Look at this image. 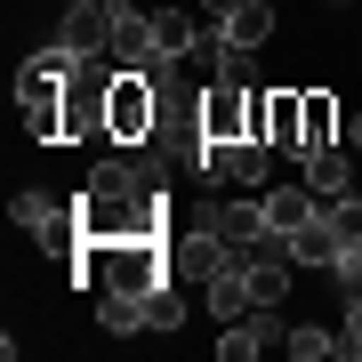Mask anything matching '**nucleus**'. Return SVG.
Wrapping results in <instances>:
<instances>
[{"instance_id": "f257e3e1", "label": "nucleus", "mask_w": 362, "mask_h": 362, "mask_svg": "<svg viewBox=\"0 0 362 362\" xmlns=\"http://www.w3.org/2000/svg\"><path fill=\"white\" fill-rule=\"evenodd\" d=\"M73 73H81V49H73V40H49V49H33L25 65H16V105H57Z\"/></svg>"}, {"instance_id": "f03ea898", "label": "nucleus", "mask_w": 362, "mask_h": 362, "mask_svg": "<svg viewBox=\"0 0 362 362\" xmlns=\"http://www.w3.org/2000/svg\"><path fill=\"white\" fill-rule=\"evenodd\" d=\"M129 8H137V0H73L65 25H57V40H73L81 57H97V49H113V25H121Z\"/></svg>"}, {"instance_id": "7ed1b4c3", "label": "nucleus", "mask_w": 362, "mask_h": 362, "mask_svg": "<svg viewBox=\"0 0 362 362\" xmlns=\"http://www.w3.org/2000/svg\"><path fill=\"white\" fill-rule=\"evenodd\" d=\"M202 177H218V185H266V137L202 145Z\"/></svg>"}, {"instance_id": "20e7f679", "label": "nucleus", "mask_w": 362, "mask_h": 362, "mask_svg": "<svg viewBox=\"0 0 362 362\" xmlns=\"http://www.w3.org/2000/svg\"><path fill=\"white\" fill-rule=\"evenodd\" d=\"M218 266H233V242H218V226H194L169 242V274H185V282H209Z\"/></svg>"}, {"instance_id": "39448f33", "label": "nucleus", "mask_w": 362, "mask_h": 362, "mask_svg": "<svg viewBox=\"0 0 362 362\" xmlns=\"http://www.w3.org/2000/svg\"><path fill=\"white\" fill-rule=\"evenodd\" d=\"M81 194H89L97 209H121V202H137V194H161V185L145 177L137 161H97V169H89V185H81Z\"/></svg>"}, {"instance_id": "423d86ee", "label": "nucleus", "mask_w": 362, "mask_h": 362, "mask_svg": "<svg viewBox=\"0 0 362 362\" xmlns=\"http://www.w3.org/2000/svg\"><path fill=\"white\" fill-rule=\"evenodd\" d=\"M266 145L274 153H306V97L298 89H266Z\"/></svg>"}, {"instance_id": "0eeeda50", "label": "nucleus", "mask_w": 362, "mask_h": 362, "mask_svg": "<svg viewBox=\"0 0 362 362\" xmlns=\"http://www.w3.org/2000/svg\"><path fill=\"white\" fill-rule=\"evenodd\" d=\"M153 40H161L169 65H185V57H202L209 25H202V16H185V8H153Z\"/></svg>"}, {"instance_id": "6e6552de", "label": "nucleus", "mask_w": 362, "mask_h": 362, "mask_svg": "<svg viewBox=\"0 0 362 362\" xmlns=\"http://www.w3.org/2000/svg\"><path fill=\"white\" fill-rule=\"evenodd\" d=\"M218 40H226V49H266V40H274V8H266V0L226 8V16H218Z\"/></svg>"}, {"instance_id": "1a4fd4ad", "label": "nucleus", "mask_w": 362, "mask_h": 362, "mask_svg": "<svg viewBox=\"0 0 362 362\" xmlns=\"http://www.w3.org/2000/svg\"><path fill=\"white\" fill-rule=\"evenodd\" d=\"M338 250H346V242H338L330 209H314V218H306V226L290 233V258H298V266H322V274H330V258H338Z\"/></svg>"}, {"instance_id": "9d476101", "label": "nucleus", "mask_w": 362, "mask_h": 362, "mask_svg": "<svg viewBox=\"0 0 362 362\" xmlns=\"http://www.w3.org/2000/svg\"><path fill=\"white\" fill-rule=\"evenodd\" d=\"M306 185H314V194H346V185H354V153H338V137L330 145H314V153H306Z\"/></svg>"}, {"instance_id": "9b49d317", "label": "nucleus", "mask_w": 362, "mask_h": 362, "mask_svg": "<svg viewBox=\"0 0 362 362\" xmlns=\"http://www.w3.org/2000/svg\"><path fill=\"white\" fill-rule=\"evenodd\" d=\"M314 209H322V194H314V185H274V194H266V226H274V233H298Z\"/></svg>"}, {"instance_id": "f8f14e48", "label": "nucleus", "mask_w": 362, "mask_h": 362, "mask_svg": "<svg viewBox=\"0 0 362 362\" xmlns=\"http://www.w3.org/2000/svg\"><path fill=\"white\" fill-rule=\"evenodd\" d=\"M209 226H218V242L250 250V242L266 233V202H226V209H209Z\"/></svg>"}, {"instance_id": "ddd939ff", "label": "nucleus", "mask_w": 362, "mask_h": 362, "mask_svg": "<svg viewBox=\"0 0 362 362\" xmlns=\"http://www.w3.org/2000/svg\"><path fill=\"white\" fill-rule=\"evenodd\" d=\"M97 322L113 330V338L145 330V298H137V290H97Z\"/></svg>"}, {"instance_id": "4468645a", "label": "nucleus", "mask_w": 362, "mask_h": 362, "mask_svg": "<svg viewBox=\"0 0 362 362\" xmlns=\"http://www.w3.org/2000/svg\"><path fill=\"white\" fill-rule=\"evenodd\" d=\"M266 338H274V322H266V314H242V322H226L218 354H226V362H250V354H266Z\"/></svg>"}, {"instance_id": "2eb2a0df", "label": "nucleus", "mask_w": 362, "mask_h": 362, "mask_svg": "<svg viewBox=\"0 0 362 362\" xmlns=\"http://www.w3.org/2000/svg\"><path fill=\"white\" fill-rule=\"evenodd\" d=\"M177 322H185V298H177V274H169V282L145 290V330H177Z\"/></svg>"}, {"instance_id": "dca6fc26", "label": "nucleus", "mask_w": 362, "mask_h": 362, "mask_svg": "<svg viewBox=\"0 0 362 362\" xmlns=\"http://www.w3.org/2000/svg\"><path fill=\"white\" fill-rule=\"evenodd\" d=\"M298 97H306V153H314V145L338 137V105H330L322 89H298ZM306 153H298V161H306Z\"/></svg>"}, {"instance_id": "f3484780", "label": "nucleus", "mask_w": 362, "mask_h": 362, "mask_svg": "<svg viewBox=\"0 0 362 362\" xmlns=\"http://www.w3.org/2000/svg\"><path fill=\"white\" fill-rule=\"evenodd\" d=\"M322 209H330V226H338V242H362V194H354V185H346V194H330Z\"/></svg>"}, {"instance_id": "a211bd4d", "label": "nucleus", "mask_w": 362, "mask_h": 362, "mask_svg": "<svg viewBox=\"0 0 362 362\" xmlns=\"http://www.w3.org/2000/svg\"><path fill=\"white\" fill-rule=\"evenodd\" d=\"M290 354H298V362H322V354H338V338H330L322 322H306V330H290Z\"/></svg>"}, {"instance_id": "6ab92c4d", "label": "nucleus", "mask_w": 362, "mask_h": 362, "mask_svg": "<svg viewBox=\"0 0 362 362\" xmlns=\"http://www.w3.org/2000/svg\"><path fill=\"white\" fill-rule=\"evenodd\" d=\"M338 354H354V362H362V290L346 298V330H338Z\"/></svg>"}, {"instance_id": "aec40b11", "label": "nucleus", "mask_w": 362, "mask_h": 362, "mask_svg": "<svg viewBox=\"0 0 362 362\" xmlns=\"http://www.w3.org/2000/svg\"><path fill=\"white\" fill-rule=\"evenodd\" d=\"M346 145H354V153H362V113H354V121H346Z\"/></svg>"}, {"instance_id": "412c9836", "label": "nucleus", "mask_w": 362, "mask_h": 362, "mask_svg": "<svg viewBox=\"0 0 362 362\" xmlns=\"http://www.w3.org/2000/svg\"><path fill=\"white\" fill-rule=\"evenodd\" d=\"M226 8H242V0H209V25H218V16H226Z\"/></svg>"}, {"instance_id": "4be33fe9", "label": "nucleus", "mask_w": 362, "mask_h": 362, "mask_svg": "<svg viewBox=\"0 0 362 362\" xmlns=\"http://www.w3.org/2000/svg\"><path fill=\"white\" fill-rule=\"evenodd\" d=\"M330 8H346V0H330Z\"/></svg>"}]
</instances>
